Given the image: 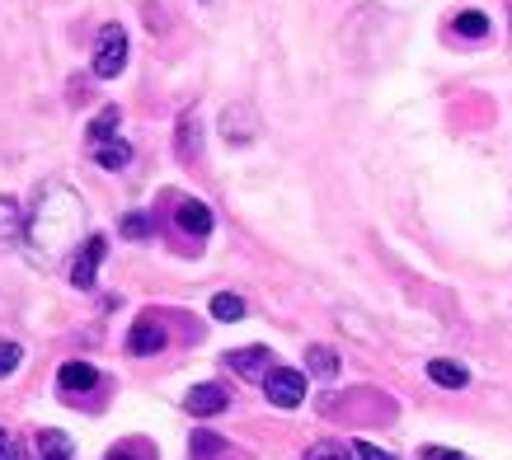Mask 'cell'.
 I'll return each instance as SVG.
<instances>
[{
    "label": "cell",
    "instance_id": "obj_20",
    "mask_svg": "<svg viewBox=\"0 0 512 460\" xmlns=\"http://www.w3.org/2000/svg\"><path fill=\"white\" fill-rule=\"evenodd\" d=\"M19 357H24V348L10 343V338H0V376H10V371L19 367Z\"/></svg>",
    "mask_w": 512,
    "mask_h": 460
},
{
    "label": "cell",
    "instance_id": "obj_25",
    "mask_svg": "<svg viewBox=\"0 0 512 460\" xmlns=\"http://www.w3.org/2000/svg\"><path fill=\"white\" fill-rule=\"evenodd\" d=\"M353 456H362V460H395L390 451H381V446H367V442H357V446H353Z\"/></svg>",
    "mask_w": 512,
    "mask_h": 460
},
{
    "label": "cell",
    "instance_id": "obj_11",
    "mask_svg": "<svg viewBox=\"0 0 512 460\" xmlns=\"http://www.w3.org/2000/svg\"><path fill=\"white\" fill-rule=\"evenodd\" d=\"M428 381H437L442 390H461L470 376H466V367H456L447 357H433V362H428Z\"/></svg>",
    "mask_w": 512,
    "mask_h": 460
},
{
    "label": "cell",
    "instance_id": "obj_3",
    "mask_svg": "<svg viewBox=\"0 0 512 460\" xmlns=\"http://www.w3.org/2000/svg\"><path fill=\"white\" fill-rule=\"evenodd\" d=\"M264 395L268 404H278V409H296L301 399H306V376L292 367H278L264 376Z\"/></svg>",
    "mask_w": 512,
    "mask_h": 460
},
{
    "label": "cell",
    "instance_id": "obj_8",
    "mask_svg": "<svg viewBox=\"0 0 512 460\" xmlns=\"http://www.w3.org/2000/svg\"><path fill=\"white\" fill-rule=\"evenodd\" d=\"M165 348V329H160L156 320H141L132 334H127V353L132 357H151V353H160Z\"/></svg>",
    "mask_w": 512,
    "mask_h": 460
},
{
    "label": "cell",
    "instance_id": "obj_17",
    "mask_svg": "<svg viewBox=\"0 0 512 460\" xmlns=\"http://www.w3.org/2000/svg\"><path fill=\"white\" fill-rule=\"evenodd\" d=\"M118 123H123V113H118V108H104V113L90 123V141H94V146H104V141L118 132Z\"/></svg>",
    "mask_w": 512,
    "mask_h": 460
},
{
    "label": "cell",
    "instance_id": "obj_5",
    "mask_svg": "<svg viewBox=\"0 0 512 460\" xmlns=\"http://www.w3.org/2000/svg\"><path fill=\"white\" fill-rule=\"evenodd\" d=\"M254 113H249L245 104H231L226 113H221V137L231 141V146H245V141H254Z\"/></svg>",
    "mask_w": 512,
    "mask_h": 460
},
{
    "label": "cell",
    "instance_id": "obj_4",
    "mask_svg": "<svg viewBox=\"0 0 512 460\" xmlns=\"http://www.w3.org/2000/svg\"><path fill=\"white\" fill-rule=\"evenodd\" d=\"M104 235H90L85 240V249L76 254V263H71V282L76 287H94V277H99V263H104Z\"/></svg>",
    "mask_w": 512,
    "mask_h": 460
},
{
    "label": "cell",
    "instance_id": "obj_7",
    "mask_svg": "<svg viewBox=\"0 0 512 460\" xmlns=\"http://www.w3.org/2000/svg\"><path fill=\"white\" fill-rule=\"evenodd\" d=\"M226 367L249 376V381H259V376H268V367H273V353H268L264 343H259V348H240V353L226 357Z\"/></svg>",
    "mask_w": 512,
    "mask_h": 460
},
{
    "label": "cell",
    "instance_id": "obj_19",
    "mask_svg": "<svg viewBox=\"0 0 512 460\" xmlns=\"http://www.w3.org/2000/svg\"><path fill=\"white\" fill-rule=\"evenodd\" d=\"M306 367H311L315 376H325V381H334V371H339V362H334V353H329V348H311V353H306Z\"/></svg>",
    "mask_w": 512,
    "mask_h": 460
},
{
    "label": "cell",
    "instance_id": "obj_2",
    "mask_svg": "<svg viewBox=\"0 0 512 460\" xmlns=\"http://www.w3.org/2000/svg\"><path fill=\"white\" fill-rule=\"evenodd\" d=\"M127 66V33L123 24H104L99 29V43H94V76L113 80Z\"/></svg>",
    "mask_w": 512,
    "mask_h": 460
},
{
    "label": "cell",
    "instance_id": "obj_26",
    "mask_svg": "<svg viewBox=\"0 0 512 460\" xmlns=\"http://www.w3.org/2000/svg\"><path fill=\"white\" fill-rule=\"evenodd\" d=\"M109 460H137V456H127V451H113V456Z\"/></svg>",
    "mask_w": 512,
    "mask_h": 460
},
{
    "label": "cell",
    "instance_id": "obj_15",
    "mask_svg": "<svg viewBox=\"0 0 512 460\" xmlns=\"http://www.w3.org/2000/svg\"><path fill=\"white\" fill-rule=\"evenodd\" d=\"M198 146H202V132H198V113L188 108L184 118H179V155H184V160H193V155H198Z\"/></svg>",
    "mask_w": 512,
    "mask_h": 460
},
{
    "label": "cell",
    "instance_id": "obj_1",
    "mask_svg": "<svg viewBox=\"0 0 512 460\" xmlns=\"http://www.w3.org/2000/svg\"><path fill=\"white\" fill-rule=\"evenodd\" d=\"M80 226H85V207L71 188H47L38 198V212H33V226H29V249L38 259H57L66 245L80 240Z\"/></svg>",
    "mask_w": 512,
    "mask_h": 460
},
{
    "label": "cell",
    "instance_id": "obj_18",
    "mask_svg": "<svg viewBox=\"0 0 512 460\" xmlns=\"http://www.w3.org/2000/svg\"><path fill=\"white\" fill-rule=\"evenodd\" d=\"M94 160L104 169H123L127 160H132V146H123V141H104L99 151H94Z\"/></svg>",
    "mask_w": 512,
    "mask_h": 460
},
{
    "label": "cell",
    "instance_id": "obj_13",
    "mask_svg": "<svg viewBox=\"0 0 512 460\" xmlns=\"http://www.w3.org/2000/svg\"><path fill=\"white\" fill-rule=\"evenodd\" d=\"M38 460H71V437L57 428L38 432Z\"/></svg>",
    "mask_w": 512,
    "mask_h": 460
},
{
    "label": "cell",
    "instance_id": "obj_16",
    "mask_svg": "<svg viewBox=\"0 0 512 460\" xmlns=\"http://www.w3.org/2000/svg\"><path fill=\"white\" fill-rule=\"evenodd\" d=\"M212 320H221V324L245 320V301H240V296H231V292L212 296Z\"/></svg>",
    "mask_w": 512,
    "mask_h": 460
},
{
    "label": "cell",
    "instance_id": "obj_10",
    "mask_svg": "<svg viewBox=\"0 0 512 460\" xmlns=\"http://www.w3.org/2000/svg\"><path fill=\"white\" fill-rule=\"evenodd\" d=\"M174 221H179V230H188L193 240H202V235L212 230V212H207L202 202H193V198L179 202V212H174Z\"/></svg>",
    "mask_w": 512,
    "mask_h": 460
},
{
    "label": "cell",
    "instance_id": "obj_6",
    "mask_svg": "<svg viewBox=\"0 0 512 460\" xmlns=\"http://www.w3.org/2000/svg\"><path fill=\"white\" fill-rule=\"evenodd\" d=\"M226 390H221V385H193V390H188V414L193 418H212V414H221V409H226Z\"/></svg>",
    "mask_w": 512,
    "mask_h": 460
},
{
    "label": "cell",
    "instance_id": "obj_21",
    "mask_svg": "<svg viewBox=\"0 0 512 460\" xmlns=\"http://www.w3.org/2000/svg\"><path fill=\"white\" fill-rule=\"evenodd\" d=\"M306 460H353V451H343V446H334V442H320L306 451Z\"/></svg>",
    "mask_w": 512,
    "mask_h": 460
},
{
    "label": "cell",
    "instance_id": "obj_14",
    "mask_svg": "<svg viewBox=\"0 0 512 460\" xmlns=\"http://www.w3.org/2000/svg\"><path fill=\"white\" fill-rule=\"evenodd\" d=\"M451 33H456V38H475V43H480V38H489V19H484L480 10H461V15L451 19Z\"/></svg>",
    "mask_w": 512,
    "mask_h": 460
},
{
    "label": "cell",
    "instance_id": "obj_12",
    "mask_svg": "<svg viewBox=\"0 0 512 460\" xmlns=\"http://www.w3.org/2000/svg\"><path fill=\"white\" fill-rule=\"evenodd\" d=\"M24 230V207L15 198H0V240H19Z\"/></svg>",
    "mask_w": 512,
    "mask_h": 460
},
{
    "label": "cell",
    "instance_id": "obj_9",
    "mask_svg": "<svg viewBox=\"0 0 512 460\" xmlns=\"http://www.w3.org/2000/svg\"><path fill=\"white\" fill-rule=\"evenodd\" d=\"M57 385H62V395H85V390L99 385V371H94L90 362H66L62 376H57Z\"/></svg>",
    "mask_w": 512,
    "mask_h": 460
},
{
    "label": "cell",
    "instance_id": "obj_22",
    "mask_svg": "<svg viewBox=\"0 0 512 460\" xmlns=\"http://www.w3.org/2000/svg\"><path fill=\"white\" fill-rule=\"evenodd\" d=\"M123 235H127V240H146V216H137V212L127 216V221H123Z\"/></svg>",
    "mask_w": 512,
    "mask_h": 460
},
{
    "label": "cell",
    "instance_id": "obj_23",
    "mask_svg": "<svg viewBox=\"0 0 512 460\" xmlns=\"http://www.w3.org/2000/svg\"><path fill=\"white\" fill-rule=\"evenodd\" d=\"M0 460H24V456H19V442L5 428H0Z\"/></svg>",
    "mask_w": 512,
    "mask_h": 460
},
{
    "label": "cell",
    "instance_id": "obj_24",
    "mask_svg": "<svg viewBox=\"0 0 512 460\" xmlns=\"http://www.w3.org/2000/svg\"><path fill=\"white\" fill-rule=\"evenodd\" d=\"M423 460H466V456L451 451V446H423Z\"/></svg>",
    "mask_w": 512,
    "mask_h": 460
}]
</instances>
